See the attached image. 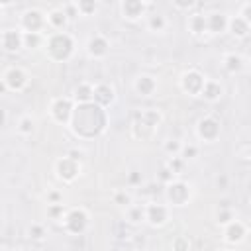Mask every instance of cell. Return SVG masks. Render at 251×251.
<instances>
[{"label":"cell","mask_w":251,"mask_h":251,"mask_svg":"<svg viewBox=\"0 0 251 251\" xmlns=\"http://www.w3.org/2000/svg\"><path fill=\"white\" fill-rule=\"evenodd\" d=\"M92 102L100 108L114 102V88L110 84H96L92 88Z\"/></svg>","instance_id":"cell-11"},{"label":"cell","mask_w":251,"mask_h":251,"mask_svg":"<svg viewBox=\"0 0 251 251\" xmlns=\"http://www.w3.org/2000/svg\"><path fill=\"white\" fill-rule=\"evenodd\" d=\"M145 220L151 226H163L167 222V208L163 204H149L145 208Z\"/></svg>","instance_id":"cell-14"},{"label":"cell","mask_w":251,"mask_h":251,"mask_svg":"<svg viewBox=\"0 0 251 251\" xmlns=\"http://www.w3.org/2000/svg\"><path fill=\"white\" fill-rule=\"evenodd\" d=\"M147 25H149L151 31H163L167 27V20L161 14H151L149 20H147Z\"/></svg>","instance_id":"cell-24"},{"label":"cell","mask_w":251,"mask_h":251,"mask_svg":"<svg viewBox=\"0 0 251 251\" xmlns=\"http://www.w3.org/2000/svg\"><path fill=\"white\" fill-rule=\"evenodd\" d=\"M249 25H251V24H247V22L241 20L239 16L229 18V22H227V29H229L231 35H235V37H247V33H249Z\"/></svg>","instance_id":"cell-19"},{"label":"cell","mask_w":251,"mask_h":251,"mask_svg":"<svg viewBox=\"0 0 251 251\" xmlns=\"http://www.w3.org/2000/svg\"><path fill=\"white\" fill-rule=\"evenodd\" d=\"M45 16L39 10H27L22 16V29L25 33H41V29L45 27Z\"/></svg>","instance_id":"cell-2"},{"label":"cell","mask_w":251,"mask_h":251,"mask_svg":"<svg viewBox=\"0 0 251 251\" xmlns=\"http://www.w3.org/2000/svg\"><path fill=\"white\" fill-rule=\"evenodd\" d=\"M241 20H245L247 24H251V2H243L241 4V10H239V14H237Z\"/></svg>","instance_id":"cell-31"},{"label":"cell","mask_w":251,"mask_h":251,"mask_svg":"<svg viewBox=\"0 0 251 251\" xmlns=\"http://www.w3.org/2000/svg\"><path fill=\"white\" fill-rule=\"evenodd\" d=\"M18 131L24 133V135H29V133L33 131V120H31L29 116H24V118L20 120V124H18Z\"/></svg>","instance_id":"cell-28"},{"label":"cell","mask_w":251,"mask_h":251,"mask_svg":"<svg viewBox=\"0 0 251 251\" xmlns=\"http://www.w3.org/2000/svg\"><path fill=\"white\" fill-rule=\"evenodd\" d=\"M155 88H157V82H155V78L149 76V75H141V76L135 80V90H137L141 96H151Z\"/></svg>","instance_id":"cell-20"},{"label":"cell","mask_w":251,"mask_h":251,"mask_svg":"<svg viewBox=\"0 0 251 251\" xmlns=\"http://www.w3.org/2000/svg\"><path fill=\"white\" fill-rule=\"evenodd\" d=\"M180 149H182V145H180L176 139H171V141H167V145H165V151H167V153H173L175 157H176V153H180Z\"/></svg>","instance_id":"cell-33"},{"label":"cell","mask_w":251,"mask_h":251,"mask_svg":"<svg viewBox=\"0 0 251 251\" xmlns=\"http://www.w3.org/2000/svg\"><path fill=\"white\" fill-rule=\"evenodd\" d=\"M145 4L143 2H139V0H126V2H122V14H124V18H127V20H137V18H141L143 14H145Z\"/></svg>","instance_id":"cell-15"},{"label":"cell","mask_w":251,"mask_h":251,"mask_svg":"<svg viewBox=\"0 0 251 251\" xmlns=\"http://www.w3.org/2000/svg\"><path fill=\"white\" fill-rule=\"evenodd\" d=\"M73 98H75L78 104H88V102H92V86H90L88 82L78 84V86L75 88Z\"/></svg>","instance_id":"cell-22"},{"label":"cell","mask_w":251,"mask_h":251,"mask_svg":"<svg viewBox=\"0 0 251 251\" xmlns=\"http://www.w3.org/2000/svg\"><path fill=\"white\" fill-rule=\"evenodd\" d=\"M22 33H24V47H27V49H35L43 41L41 33H25V31H22Z\"/></svg>","instance_id":"cell-25"},{"label":"cell","mask_w":251,"mask_h":251,"mask_svg":"<svg viewBox=\"0 0 251 251\" xmlns=\"http://www.w3.org/2000/svg\"><path fill=\"white\" fill-rule=\"evenodd\" d=\"M114 202H116L118 206H129V204H131V198H129V194H126V192H118V194L114 196Z\"/></svg>","instance_id":"cell-35"},{"label":"cell","mask_w":251,"mask_h":251,"mask_svg":"<svg viewBox=\"0 0 251 251\" xmlns=\"http://www.w3.org/2000/svg\"><path fill=\"white\" fill-rule=\"evenodd\" d=\"M222 94H224V88H222V84H220L218 80H204V86H202V90H200V96H202L204 100L216 102V100H220Z\"/></svg>","instance_id":"cell-16"},{"label":"cell","mask_w":251,"mask_h":251,"mask_svg":"<svg viewBox=\"0 0 251 251\" xmlns=\"http://www.w3.org/2000/svg\"><path fill=\"white\" fill-rule=\"evenodd\" d=\"M224 69H226L227 73H231V75L239 73V71L243 69V57H241V55H235V53H227V55L224 57Z\"/></svg>","instance_id":"cell-21"},{"label":"cell","mask_w":251,"mask_h":251,"mask_svg":"<svg viewBox=\"0 0 251 251\" xmlns=\"http://www.w3.org/2000/svg\"><path fill=\"white\" fill-rule=\"evenodd\" d=\"M51 114L59 124H65L73 118V104L69 98H57L51 106Z\"/></svg>","instance_id":"cell-8"},{"label":"cell","mask_w":251,"mask_h":251,"mask_svg":"<svg viewBox=\"0 0 251 251\" xmlns=\"http://www.w3.org/2000/svg\"><path fill=\"white\" fill-rule=\"evenodd\" d=\"M65 226L71 233H80L84 231V227L88 226V214L82 210V208H75L67 214L65 218Z\"/></svg>","instance_id":"cell-3"},{"label":"cell","mask_w":251,"mask_h":251,"mask_svg":"<svg viewBox=\"0 0 251 251\" xmlns=\"http://www.w3.org/2000/svg\"><path fill=\"white\" fill-rule=\"evenodd\" d=\"M198 137L204 139V141H214L218 135H220V122L214 120V118H202L198 122Z\"/></svg>","instance_id":"cell-6"},{"label":"cell","mask_w":251,"mask_h":251,"mask_svg":"<svg viewBox=\"0 0 251 251\" xmlns=\"http://www.w3.org/2000/svg\"><path fill=\"white\" fill-rule=\"evenodd\" d=\"M43 235H45V229H43V226H39V224H33V226L29 227V237H33V239H43Z\"/></svg>","instance_id":"cell-34"},{"label":"cell","mask_w":251,"mask_h":251,"mask_svg":"<svg viewBox=\"0 0 251 251\" xmlns=\"http://www.w3.org/2000/svg\"><path fill=\"white\" fill-rule=\"evenodd\" d=\"M6 124V112L4 110H0V127Z\"/></svg>","instance_id":"cell-40"},{"label":"cell","mask_w":251,"mask_h":251,"mask_svg":"<svg viewBox=\"0 0 251 251\" xmlns=\"http://www.w3.org/2000/svg\"><path fill=\"white\" fill-rule=\"evenodd\" d=\"M188 27L194 35L206 33V16L204 14H192L190 20H188Z\"/></svg>","instance_id":"cell-23"},{"label":"cell","mask_w":251,"mask_h":251,"mask_svg":"<svg viewBox=\"0 0 251 251\" xmlns=\"http://www.w3.org/2000/svg\"><path fill=\"white\" fill-rule=\"evenodd\" d=\"M227 22H229V18L226 14L212 12V14L206 16V31H210V33H222V31L227 29Z\"/></svg>","instance_id":"cell-12"},{"label":"cell","mask_w":251,"mask_h":251,"mask_svg":"<svg viewBox=\"0 0 251 251\" xmlns=\"http://www.w3.org/2000/svg\"><path fill=\"white\" fill-rule=\"evenodd\" d=\"M196 155H198V147L196 145H182V149H180V159L182 161L194 159Z\"/></svg>","instance_id":"cell-29"},{"label":"cell","mask_w":251,"mask_h":251,"mask_svg":"<svg viewBox=\"0 0 251 251\" xmlns=\"http://www.w3.org/2000/svg\"><path fill=\"white\" fill-rule=\"evenodd\" d=\"M229 222H233L231 210H229V208H222V210L218 212V224H229Z\"/></svg>","instance_id":"cell-30"},{"label":"cell","mask_w":251,"mask_h":251,"mask_svg":"<svg viewBox=\"0 0 251 251\" xmlns=\"http://www.w3.org/2000/svg\"><path fill=\"white\" fill-rule=\"evenodd\" d=\"M175 249H176V251H190V245H188V241H186V239H182V237H180V239L175 243Z\"/></svg>","instance_id":"cell-37"},{"label":"cell","mask_w":251,"mask_h":251,"mask_svg":"<svg viewBox=\"0 0 251 251\" xmlns=\"http://www.w3.org/2000/svg\"><path fill=\"white\" fill-rule=\"evenodd\" d=\"M57 175L63 180H73L78 175V163L73 161L71 157H63L57 161Z\"/></svg>","instance_id":"cell-13"},{"label":"cell","mask_w":251,"mask_h":251,"mask_svg":"<svg viewBox=\"0 0 251 251\" xmlns=\"http://www.w3.org/2000/svg\"><path fill=\"white\" fill-rule=\"evenodd\" d=\"M47 198H49V202H51V204H61V200H63V196H61L59 192H49V196H47Z\"/></svg>","instance_id":"cell-38"},{"label":"cell","mask_w":251,"mask_h":251,"mask_svg":"<svg viewBox=\"0 0 251 251\" xmlns=\"http://www.w3.org/2000/svg\"><path fill=\"white\" fill-rule=\"evenodd\" d=\"M204 76L198 73V71H188V73H184L182 75V78H180V84H182V90L184 92H188V94H200V90H202V86H204Z\"/></svg>","instance_id":"cell-5"},{"label":"cell","mask_w":251,"mask_h":251,"mask_svg":"<svg viewBox=\"0 0 251 251\" xmlns=\"http://www.w3.org/2000/svg\"><path fill=\"white\" fill-rule=\"evenodd\" d=\"M75 4H76L78 14H82V16H90V14H94L96 8H98L96 2H88V0H80V2H75Z\"/></svg>","instance_id":"cell-27"},{"label":"cell","mask_w":251,"mask_h":251,"mask_svg":"<svg viewBox=\"0 0 251 251\" xmlns=\"http://www.w3.org/2000/svg\"><path fill=\"white\" fill-rule=\"evenodd\" d=\"M245 237V226L241 222H229L226 224V241L229 243H239Z\"/></svg>","instance_id":"cell-17"},{"label":"cell","mask_w":251,"mask_h":251,"mask_svg":"<svg viewBox=\"0 0 251 251\" xmlns=\"http://www.w3.org/2000/svg\"><path fill=\"white\" fill-rule=\"evenodd\" d=\"M182 165H184V161L180 159V157H173L171 161H169V171L173 173V175H176V173H180V169H182Z\"/></svg>","instance_id":"cell-32"},{"label":"cell","mask_w":251,"mask_h":251,"mask_svg":"<svg viewBox=\"0 0 251 251\" xmlns=\"http://www.w3.org/2000/svg\"><path fill=\"white\" fill-rule=\"evenodd\" d=\"M6 90H8V86H6V82H4V80H0V94H4Z\"/></svg>","instance_id":"cell-41"},{"label":"cell","mask_w":251,"mask_h":251,"mask_svg":"<svg viewBox=\"0 0 251 251\" xmlns=\"http://www.w3.org/2000/svg\"><path fill=\"white\" fill-rule=\"evenodd\" d=\"M159 176H161V180H165V182H173V176H175V175L169 171V167H163Z\"/></svg>","instance_id":"cell-36"},{"label":"cell","mask_w":251,"mask_h":251,"mask_svg":"<svg viewBox=\"0 0 251 251\" xmlns=\"http://www.w3.org/2000/svg\"><path fill=\"white\" fill-rule=\"evenodd\" d=\"M129 180H131V182H137V180H139V175H135V173H133V175L129 176Z\"/></svg>","instance_id":"cell-42"},{"label":"cell","mask_w":251,"mask_h":251,"mask_svg":"<svg viewBox=\"0 0 251 251\" xmlns=\"http://www.w3.org/2000/svg\"><path fill=\"white\" fill-rule=\"evenodd\" d=\"M2 80L6 82L8 90H24V88H25V84H27V75H25L22 69L12 67V69H8V71H6V75H4V78H2Z\"/></svg>","instance_id":"cell-7"},{"label":"cell","mask_w":251,"mask_h":251,"mask_svg":"<svg viewBox=\"0 0 251 251\" xmlns=\"http://www.w3.org/2000/svg\"><path fill=\"white\" fill-rule=\"evenodd\" d=\"M175 6H176V8H192L194 4H192V2H175Z\"/></svg>","instance_id":"cell-39"},{"label":"cell","mask_w":251,"mask_h":251,"mask_svg":"<svg viewBox=\"0 0 251 251\" xmlns=\"http://www.w3.org/2000/svg\"><path fill=\"white\" fill-rule=\"evenodd\" d=\"M73 49H75V41H73V37H71L69 33H65V31H57V33H53V35L47 39V51H49V55H51L53 59H57V61L69 59L71 53H73Z\"/></svg>","instance_id":"cell-1"},{"label":"cell","mask_w":251,"mask_h":251,"mask_svg":"<svg viewBox=\"0 0 251 251\" xmlns=\"http://www.w3.org/2000/svg\"><path fill=\"white\" fill-rule=\"evenodd\" d=\"M127 220H129L131 224L143 222V220H145V208H141V206H129V208H127Z\"/></svg>","instance_id":"cell-26"},{"label":"cell","mask_w":251,"mask_h":251,"mask_svg":"<svg viewBox=\"0 0 251 251\" xmlns=\"http://www.w3.org/2000/svg\"><path fill=\"white\" fill-rule=\"evenodd\" d=\"M167 196L175 206H182L190 198V188H188V184H184L180 180H173L167 188Z\"/></svg>","instance_id":"cell-4"},{"label":"cell","mask_w":251,"mask_h":251,"mask_svg":"<svg viewBox=\"0 0 251 251\" xmlns=\"http://www.w3.org/2000/svg\"><path fill=\"white\" fill-rule=\"evenodd\" d=\"M0 39L6 51H18L24 47V33L20 29H4Z\"/></svg>","instance_id":"cell-9"},{"label":"cell","mask_w":251,"mask_h":251,"mask_svg":"<svg viewBox=\"0 0 251 251\" xmlns=\"http://www.w3.org/2000/svg\"><path fill=\"white\" fill-rule=\"evenodd\" d=\"M0 12H2V6H0Z\"/></svg>","instance_id":"cell-43"},{"label":"cell","mask_w":251,"mask_h":251,"mask_svg":"<svg viewBox=\"0 0 251 251\" xmlns=\"http://www.w3.org/2000/svg\"><path fill=\"white\" fill-rule=\"evenodd\" d=\"M108 47H110V43H108V39H106L104 35L94 33V35L88 37L86 51H88L90 57H104V55L108 53Z\"/></svg>","instance_id":"cell-10"},{"label":"cell","mask_w":251,"mask_h":251,"mask_svg":"<svg viewBox=\"0 0 251 251\" xmlns=\"http://www.w3.org/2000/svg\"><path fill=\"white\" fill-rule=\"evenodd\" d=\"M45 22H47L53 29H63V27L67 25L69 18H67V14L63 12V8H55V10H51V12L47 14Z\"/></svg>","instance_id":"cell-18"}]
</instances>
